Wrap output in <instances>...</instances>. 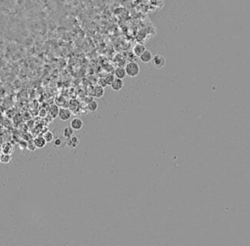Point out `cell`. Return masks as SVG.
<instances>
[{
  "label": "cell",
  "mask_w": 250,
  "mask_h": 246,
  "mask_svg": "<svg viewBox=\"0 0 250 246\" xmlns=\"http://www.w3.org/2000/svg\"><path fill=\"white\" fill-rule=\"evenodd\" d=\"M126 74L130 77H136L139 75L140 73V66L137 63L135 62H130L125 66Z\"/></svg>",
  "instance_id": "1"
},
{
  "label": "cell",
  "mask_w": 250,
  "mask_h": 246,
  "mask_svg": "<svg viewBox=\"0 0 250 246\" xmlns=\"http://www.w3.org/2000/svg\"><path fill=\"white\" fill-rule=\"evenodd\" d=\"M152 64L153 66H155L156 69H160L162 67H164L166 65V60L163 56L161 55H155L152 57Z\"/></svg>",
  "instance_id": "2"
},
{
  "label": "cell",
  "mask_w": 250,
  "mask_h": 246,
  "mask_svg": "<svg viewBox=\"0 0 250 246\" xmlns=\"http://www.w3.org/2000/svg\"><path fill=\"white\" fill-rule=\"evenodd\" d=\"M72 115V112L71 109H60L59 110V114H58V117L62 121H68L71 119V117Z\"/></svg>",
  "instance_id": "3"
},
{
  "label": "cell",
  "mask_w": 250,
  "mask_h": 246,
  "mask_svg": "<svg viewBox=\"0 0 250 246\" xmlns=\"http://www.w3.org/2000/svg\"><path fill=\"white\" fill-rule=\"evenodd\" d=\"M65 143L66 145V147H69V149H75V147L79 145V139L73 135V136H71V138L66 139Z\"/></svg>",
  "instance_id": "4"
},
{
  "label": "cell",
  "mask_w": 250,
  "mask_h": 246,
  "mask_svg": "<svg viewBox=\"0 0 250 246\" xmlns=\"http://www.w3.org/2000/svg\"><path fill=\"white\" fill-rule=\"evenodd\" d=\"M123 86H124V83H123V80L122 79H119V78H114L113 79V81L111 84V87L113 91H120Z\"/></svg>",
  "instance_id": "5"
},
{
  "label": "cell",
  "mask_w": 250,
  "mask_h": 246,
  "mask_svg": "<svg viewBox=\"0 0 250 246\" xmlns=\"http://www.w3.org/2000/svg\"><path fill=\"white\" fill-rule=\"evenodd\" d=\"M71 127L72 128L73 130H80L81 128L83 127V121L81 118H79V117H75V118H73L71 122Z\"/></svg>",
  "instance_id": "6"
},
{
  "label": "cell",
  "mask_w": 250,
  "mask_h": 246,
  "mask_svg": "<svg viewBox=\"0 0 250 246\" xmlns=\"http://www.w3.org/2000/svg\"><path fill=\"white\" fill-rule=\"evenodd\" d=\"M152 54L151 51H149V50H146V51L144 53H142L141 55L139 56V58L140 60L142 61L143 63H149V62H152Z\"/></svg>",
  "instance_id": "7"
},
{
  "label": "cell",
  "mask_w": 250,
  "mask_h": 246,
  "mask_svg": "<svg viewBox=\"0 0 250 246\" xmlns=\"http://www.w3.org/2000/svg\"><path fill=\"white\" fill-rule=\"evenodd\" d=\"M33 144L36 147V149H42V147H44L46 146L47 142L44 139V137H37L33 140Z\"/></svg>",
  "instance_id": "8"
},
{
  "label": "cell",
  "mask_w": 250,
  "mask_h": 246,
  "mask_svg": "<svg viewBox=\"0 0 250 246\" xmlns=\"http://www.w3.org/2000/svg\"><path fill=\"white\" fill-rule=\"evenodd\" d=\"M113 74L116 77V78H119V79H123L124 77L127 75L126 74V70L124 67H121V66H118L116 67L114 69V72H113Z\"/></svg>",
  "instance_id": "9"
},
{
  "label": "cell",
  "mask_w": 250,
  "mask_h": 246,
  "mask_svg": "<svg viewBox=\"0 0 250 246\" xmlns=\"http://www.w3.org/2000/svg\"><path fill=\"white\" fill-rule=\"evenodd\" d=\"M59 110H60V107L57 106V104H51L48 109V113L50 114V116L53 117V118H56V117H58Z\"/></svg>",
  "instance_id": "10"
},
{
  "label": "cell",
  "mask_w": 250,
  "mask_h": 246,
  "mask_svg": "<svg viewBox=\"0 0 250 246\" xmlns=\"http://www.w3.org/2000/svg\"><path fill=\"white\" fill-rule=\"evenodd\" d=\"M104 94H105V89H104V87L101 85L96 86L94 90H93V96L95 98H102L104 96Z\"/></svg>",
  "instance_id": "11"
},
{
  "label": "cell",
  "mask_w": 250,
  "mask_h": 246,
  "mask_svg": "<svg viewBox=\"0 0 250 246\" xmlns=\"http://www.w3.org/2000/svg\"><path fill=\"white\" fill-rule=\"evenodd\" d=\"M147 50V48L145 47V45H143V44H136L134 46V48H133V52H134V54L136 56H140L142 53H144L145 51Z\"/></svg>",
  "instance_id": "12"
},
{
  "label": "cell",
  "mask_w": 250,
  "mask_h": 246,
  "mask_svg": "<svg viewBox=\"0 0 250 246\" xmlns=\"http://www.w3.org/2000/svg\"><path fill=\"white\" fill-rule=\"evenodd\" d=\"M74 135V130L72 129V128L69 126V127H66L64 130H63V136L66 140L69 139V138H71V136Z\"/></svg>",
  "instance_id": "13"
},
{
  "label": "cell",
  "mask_w": 250,
  "mask_h": 246,
  "mask_svg": "<svg viewBox=\"0 0 250 246\" xmlns=\"http://www.w3.org/2000/svg\"><path fill=\"white\" fill-rule=\"evenodd\" d=\"M87 109L91 112H94L98 109V103L96 101H90L89 104H87Z\"/></svg>",
  "instance_id": "14"
},
{
  "label": "cell",
  "mask_w": 250,
  "mask_h": 246,
  "mask_svg": "<svg viewBox=\"0 0 250 246\" xmlns=\"http://www.w3.org/2000/svg\"><path fill=\"white\" fill-rule=\"evenodd\" d=\"M43 137H44V139L46 140L47 143L53 142V140H54V134H53L51 131H47V132L43 135Z\"/></svg>",
  "instance_id": "15"
},
{
  "label": "cell",
  "mask_w": 250,
  "mask_h": 246,
  "mask_svg": "<svg viewBox=\"0 0 250 246\" xmlns=\"http://www.w3.org/2000/svg\"><path fill=\"white\" fill-rule=\"evenodd\" d=\"M64 141H63V139H61V138H56V139L53 140V145H54V147H62L63 145H64Z\"/></svg>",
  "instance_id": "16"
},
{
  "label": "cell",
  "mask_w": 250,
  "mask_h": 246,
  "mask_svg": "<svg viewBox=\"0 0 250 246\" xmlns=\"http://www.w3.org/2000/svg\"><path fill=\"white\" fill-rule=\"evenodd\" d=\"M11 161V156L9 154H3L0 156V162L2 163H9Z\"/></svg>",
  "instance_id": "17"
},
{
  "label": "cell",
  "mask_w": 250,
  "mask_h": 246,
  "mask_svg": "<svg viewBox=\"0 0 250 246\" xmlns=\"http://www.w3.org/2000/svg\"><path fill=\"white\" fill-rule=\"evenodd\" d=\"M113 79H114V77H113L112 74H109L108 76L106 77V80H105V82L106 85H111L112 82L113 81Z\"/></svg>",
  "instance_id": "18"
},
{
  "label": "cell",
  "mask_w": 250,
  "mask_h": 246,
  "mask_svg": "<svg viewBox=\"0 0 250 246\" xmlns=\"http://www.w3.org/2000/svg\"><path fill=\"white\" fill-rule=\"evenodd\" d=\"M26 147H28V150H32V151H34V150H36V147L34 146V144H33V142L31 143V144H28V146H26Z\"/></svg>",
  "instance_id": "19"
}]
</instances>
